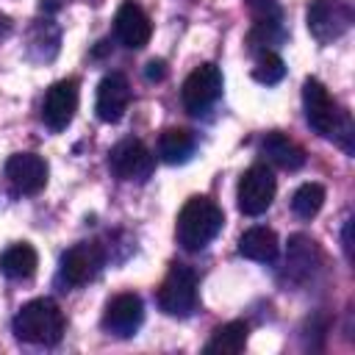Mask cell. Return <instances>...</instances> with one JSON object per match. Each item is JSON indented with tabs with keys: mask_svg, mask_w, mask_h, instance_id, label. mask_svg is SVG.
Masks as SVG:
<instances>
[{
	"mask_svg": "<svg viewBox=\"0 0 355 355\" xmlns=\"http://www.w3.org/2000/svg\"><path fill=\"white\" fill-rule=\"evenodd\" d=\"M222 225H225V214H222V208L214 200H208V197H189L186 205L178 214L175 236H178V244L183 250L197 252V250L208 247L216 239Z\"/></svg>",
	"mask_w": 355,
	"mask_h": 355,
	"instance_id": "obj_1",
	"label": "cell"
},
{
	"mask_svg": "<svg viewBox=\"0 0 355 355\" xmlns=\"http://www.w3.org/2000/svg\"><path fill=\"white\" fill-rule=\"evenodd\" d=\"M14 333L19 341H28V344H42V347L58 344L64 336V313L47 297L31 300L17 311Z\"/></svg>",
	"mask_w": 355,
	"mask_h": 355,
	"instance_id": "obj_2",
	"label": "cell"
},
{
	"mask_svg": "<svg viewBox=\"0 0 355 355\" xmlns=\"http://www.w3.org/2000/svg\"><path fill=\"white\" fill-rule=\"evenodd\" d=\"M197 305V280L194 272L183 263H175L161 288H158V308L169 316H189Z\"/></svg>",
	"mask_w": 355,
	"mask_h": 355,
	"instance_id": "obj_3",
	"label": "cell"
},
{
	"mask_svg": "<svg viewBox=\"0 0 355 355\" xmlns=\"http://www.w3.org/2000/svg\"><path fill=\"white\" fill-rule=\"evenodd\" d=\"M302 108H305L308 125L319 136L333 139V133H336V128H338V122H341L344 114L336 108V103L330 100L327 89L316 78H305V83H302Z\"/></svg>",
	"mask_w": 355,
	"mask_h": 355,
	"instance_id": "obj_4",
	"label": "cell"
},
{
	"mask_svg": "<svg viewBox=\"0 0 355 355\" xmlns=\"http://www.w3.org/2000/svg\"><path fill=\"white\" fill-rule=\"evenodd\" d=\"M275 189H277V186H275V175H272L269 166H263V164L250 166V169L241 175L239 191H236L241 214H247V216H261V214L272 205Z\"/></svg>",
	"mask_w": 355,
	"mask_h": 355,
	"instance_id": "obj_5",
	"label": "cell"
},
{
	"mask_svg": "<svg viewBox=\"0 0 355 355\" xmlns=\"http://www.w3.org/2000/svg\"><path fill=\"white\" fill-rule=\"evenodd\" d=\"M308 31L316 42H333L352 25V8L341 0H313L308 6Z\"/></svg>",
	"mask_w": 355,
	"mask_h": 355,
	"instance_id": "obj_6",
	"label": "cell"
},
{
	"mask_svg": "<svg viewBox=\"0 0 355 355\" xmlns=\"http://www.w3.org/2000/svg\"><path fill=\"white\" fill-rule=\"evenodd\" d=\"M155 166V155L139 141V139H125L119 141L111 153H108V169L119 178V180H136L144 183L153 175Z\"/></svg>",
	"mask_w": 355,
	"mask_h": 355,
	"instance_id": "obj_7",
	"label": "cell"
},
{
	"mask_svg": "<svg viewBox=\"0 0 355 355\" xmlns=\"http://www.w3.org/2000/svg\"><path fill=\"white\" fill-rule=\"evenodd\" d=\"M222 92V72L216 64H200L186 80H183V89H180V100H183V108L189 114H202L205 108H211L216 103Z\"/></svg>",
	"mask_w": 355,
	"mask_h": 355,
	"instance_id": "obj_8",
	"label": "cell"
},
{
	"mask_svg": "<svg viewBox=\"0 0 355 355\" xmlns=\"http://www.w3.org/2000/svg\"><path fill=\"white\" fill-rule=\"evenodd\" d=\"M103 261H105V255H103L100 244L80 241L61 255V280L67 286H83L97 277V272L103 269Z\"/></svg>",
	"mask_w": 355,
	"mask_h": 355,
	"instance_id": "obj_9",
	"label": "cell"
},
{
	"mask_svg": "<svg viewBox=\"0 0 355 355\" xmlns=\"http://www.w3.org/2000/svg\"><path fill=\"white\" fill-rule=\"evenodd\" d=\"M144 322V305H141V297L139 294H116L108 305H105V313H103V327L116 336V338H130L136 336V330L141 327Z\"/></svg>",
	"mask_w": 355,
	"mask_h": 355,
	"instance_id": "obj_10",
	"label": "cell"
},
{
	"mask_svg": "<svg viewBox=\"0 0 355 355\" xmlns=\"http://www.w3.org/2000/svg\"><path fill=\"white\" fill-rule=\"evenodd\" d=\"M78 111V80L64 78L53 83L42 103V119L50 130H64Z\"/></svg>",
	"mask_w": 355,
	"mask_h": 355,
	"instance_id": "obj_11",
	"label": "cell"
},
{
	"mask_svg": "<svg viewBox=\"0 0 355 355\" xmlns=\"http://www.w3.org/2000/svg\"><path fill=\"white\" fill-rule=\"evenodd\" d=\"M6 178L19 194H39L47 186V161L36 153H14L6 161Z\"/></svg>",
	"mask_w": 355,
	"mask_h": 355,
	"instance_id": "obj_12",
	"label": "cell"
},
{
	"mask_svg": "<svg viewBox=\"0 0 355 355\" xmlns=\"http://www.w3.org/2000/svg\"><path fill=\"white\" fill-rule=\"evenodd\" d=\"M114 31H116V39L130 47V50H141L150 36H153V22L150 17L144 14V8L133 0H125L119 8H116V17H114Z\"/></svg>",
	"mask_w": 355,
	"mask_h": 355,
	"instance_id": "obj_13",
	"label": "cell"
},
{
	"mask_svg": "<svg viewBox=\"0 0 355 355\" xmlns=\"http://www.w3.org/2000/svg\"><path fill=\"white\" fill-rule=\"evenodd\" d=\"M130 103V86L122 72H108L97 86V103L94 111L103 122H119Z\"/></svg>",
	"mask_w": 355,
	"mask_h": 355,
	"instance_id": "obj_14",
	"label": "cell"
},
{
	"mask_svg": "<svg viewBox=\"0 0 355 355\" xmlns=\"http://www.w3.org/2000/svg\"><path fill=\"white\" fill-rule=\"evenodd\" d=\"M322 263V252L313 239L308 236H291L288 239V252H286V272L291 280H308L313 269Z\"/></svg>",
	"mask_w": 355,
	"mask_h": 355,
	"instance_id": "obj_15",
	"label": "cell"
},
{
	"mask_svg": "<svg viewBox=\"0 0 355 355\" xmlns=\"http://www.w3.org/2000/svg\"><path fill=\"white\" fill-rule=\"evenodd\" d=\"M261 150L275 166L288 169V172H294V169H300L305 164V150L294 139H288L283 133H266L263 141H261Z\"/></svg>",
	"mask_w": 355,
	"mask_h": 355,
	"instance_id": "obj_16",
	"label": "cell"
},
{
	"mask_svg": "<svg viewBox=\"0 0 355 355\" xmlns=\"http://www.w3.org/2000/svg\"><path fill=\"white\" fill-rule=\"evenodd\" d=\"M36 266H39V255H36V250L28 241L11 244L0 255V272L8 280H28V277H33Z\"/></svg>",
	"mask_w": 355,
	"mask_h": 355,
	"instance_id": "obj_17",
	"label": "cell"
},
{
	"mask_svg": "<svg viewBox=\"0 0 355 355\" xmlns=\"http://www.w3.org/2000/svg\"><path fill=\"white\" fill-rule=\"evenodd\" d=\"M239 252H241L244 258L261 261V263L275 261V255H277V236H275V230L261 227V225L244 230L241 239H239Z\"/></svg>",
	"mask_w": 355,
	"mask_h": 355,
	"instance_id": "obj_18",
	"label": "cell"
},
{
	"mask_svg": "<svg viewBox=\"0 0 355 355\" xmlns=\"http://www.w3.org/2000/svg\"><path fill=\"white\" fill-rule=\"evenodd\" d=\"M194 153V139L183 128H169L158 139V155L164 164H186Z\"/></svg>",
	"mask_w": 355,
	"mask_h": 355,
	"instance_id": "obj_19",
	"label": "cell"
},
{
	"mask_svg": "<svg viewBox=\"0 0 355 355\" xmlns=\"http://www.w3.org/2000/svg\"><path fill=\"white\" fill-rule=\"evenodd\" d=\"M247 336L250 327L244 322H227L222 327L214 330L211 341L205 344V352H222V355H236L247 347Z\"/></svg>",
	"mask_w": 355,
	"mask_h": 355,
	"instance_id": "obj_20",
	"label": "cell"
},
{
	"mask_svg": "<svg viewBox=\"0 0 355 355\" xmlns=\"http://www.w3.org/2000/svg\"><path fill=\"white\" fill-rule=\"evenodd\" d=\"M324 205V186L319 183H302L291 197V211L300 219H313Z\"/></svg>",
	"mask_w": 355,
	"mask_h": 355,
	"instance_id": "obj_21",
	"label": "cell"
},
{
	"mask_svg": "<svg viewBox=\"0 0 355 355\" xmlns=\"http://www.w3.org/2000/svg\"><path fill=\"white\" fill-rule=\"evenodd\" d=\"M283 75H286V64H283V58H280L277 53H272V50H263V53L258 55L255 67H252V78H255L258 83L275 86V83L283 80Z\"/></svg>",
	"mask_w": 355,
	"mask_h": 355,
	"instance_id": "obj_22",
	"label": "cell"
},
{
	"mask_svg": "<svg viewBox=\"0 0 355 355\" xmlns=\"http://www.w3.org/2000/svg\"><path fill=\"white\" fill-rule=\"evenodd\" d=\"M255 22H280V6L277 0H247Z\"/></svg>",
	"mask_w": 355,
	"mask_h": 355,
	"instance_id": "obj_23",
	"label": "cell"
},
{
	"mask_svg": "<svg viewBox=\"0 0 355 355\" xmlns=\"http://www.w3.org/2000/svg\"><path fill=\"white\" fill-rule=\"evenodd\" d=\"M144 75H147V80H164V75H166V64L158 58H153L150 64H147V69H144Z\"/></svg>",
	"mask_w": 355,
	"mask_h": 355,
	"instance_id": "obj_24",
	"label": "cell"
},
{
	"mask_svg": "<svg viewBox=\"0 0 355 355\" xmlns=\"http://www.w3.org/2000/svg\"><path fill=\"white\" fill-rule=\"evenodd\" d=\"M8 33H11V19H8L6 14H0V42H3Z\"/></svg>",
	"mask_w": 355,
	"mask_h": 355,
	"instance_id": "obj_25",
	"label": "cell"
},
{
	"mask_svg": "<svg viewBox=\"0 0 355 355\" xmlns=\"http://www.w3.org/2000/svg\"><path fill=\"white\" fill-rule=\"evenodd\" d=\"M349 227H352V222L344 225V250H347V255H349V247H352V244H349Z\"/></svg>",
	"mask_w": 355,
	"mask_h": 355,
	"instance_id": "obj_26",
	"label": "cell"
}]
</instances>
